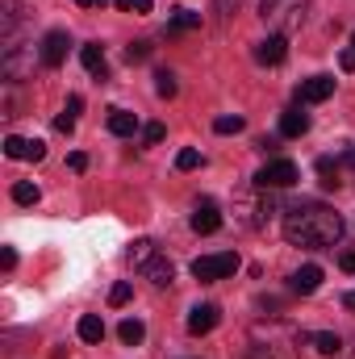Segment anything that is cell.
<instances>
[{
    "label": "cell",
    "mask_w": 355,
    "mask_h": 359,
    "mask_svg": "<svg viewBox=\"0 0 355 359\" xmlns=\"http://www.w3.org/2000/svg\"><path fill=\"white\" fill-rule=\"evenodd\" d=\"M284 238L293 247H305V251H322V247H335L343 238V217L330 209V205H318V201H305V205H293L284 213Z\"/></svg>",
    "instance_id": "cell-1"
},
{
    "label": "cell",
    "mask_w": 355,
    "mask_h": 359,
    "mask_svg": "<svg viewBox=\"0 0 355 359\" xmlns=\"http://www.w3.org/2000/svg\"><path fill=\"white\" fill-rule=\"evenodd\" d=\"M305 13H309V0H260V17L267 21V29L284 38L305 25Z\"/></svg>",
    "instance_id": "cell-2"
},
{
    "label": "cell",
    "mask_w": 355,
    "mask_h": 359,
    "mask_svg": "<svg viewBox=\"0 0 355 359\" xmlns=\"http://www.w3.org/2000/svg\"><path fill=\"white\" fill-rule=\"evenodd\" d=\"M234 205L243 209V217H239V222H243L247 230L264 226L267 217L276 213V196H272V188H260V184H255V188H247V192H239V196H234Z\"/></svg>",
    "instance_id": "cell-3"
},
{
    "label": "cell",
    "mask_w": 355,
    "mask_h": 359,
    "mask_svg": "<svg viewBox=\"0 0 355 359\" xmlns=\"http://www.w3.org/2000/svg\"><path fill=\"white\" fill-rule=\"evenodd\" d=\"M239 271V255L234 251H217V255H201L192 259V276L196 280H226Z\"/></svg>",
    "instance_id": "cell-4"
},
{
    "label": "cell",
    "mask_w": 355,
    "mask_h": 359,
    "mask_svg": "<svg viewBox=\"0 0 355 359\" xmlns=\"http://www.w3.org/2000/svg\"><path fill=\"white\" fill-rule=\"evenodd\" d=\"M288 339H297V334H293V330H267V343L255 334L247 355L251 359H293L297 355V347H280V343H288Z\"/></svg>",
    "instance_id": "cell-5"
},
{
    "label": "cell",
    "mask_w": 355,
    "mask_h": 359,
    "mask_svg": "<svg viewBox=\"0 0 355 359\" xmlns=\"http://www.w3.org/2000/svg\"><path fill=\"white\" fill-rule=\"evenodd\" d=\"M297 180H301V172H297V163H293V159H272L264 172L255 176V184L276 192V188H293Z\"/></svg>",
    "instance_id": "cell-6"
},
{
    "label": "cell",
    "mask_w": 355,
    "mask_h": 359,
    "mask_svg": "<svg viewBox=\"0 0 355 359\" xmlns=\"http://www.w3.org/2000/svg\"><path fill=\"white\" fill-rule=\"evenodd\" d=\"M192 230H196V234H217V230H222V209H217V201L201 196V201L192 205Z\"/></svg>",
    "instance_id": "cell-7"
},
{
    "label": "cell",
    "mask_w": 355,
    "mask_h": 359,
    "mask_svg": "<svg viewBox=\"0 0 355 359\" xmlns=\"http://www.w3.org/2000/svg\"><path fill=\"white\" fill-rule=\"evenodd\" d=\"M67 46H72V38H67V29H51L46 38H42V67H63V59H67Z\"/></svg>",
    "instance_id": "cell-8"
},
{
    "label": "cell",
    "mask_w": 355,
    "mask_h": 359,
    "mask_svg": "<svg viewBox=\"0 0 355 359\" xmlns=\"http://www.w3.org/2000/svg\"><path fill=\"white\" fill-rule=\"evenodd\" d=\"M297 96H301V104H322V100H330V96H335V76H309V80L297 88Z\"/></svg>",
    "instance_id": "cell-9"
},
{
    "label": "cell",
    "mask_w": 355,
    "mask_h": 359,
    "mask_svg": "<svg viewBox=\"0 0 355 359\" xmlns=\"http://www.w3.org/2000/svg\"><path fill=\"white\" fill-rule=\"evenodd\" d=\"M217 322H222V309H217V305H209V301H205V305H192V313H188V334L201 339V334H209Z\"/></svg>",
    "instance_id": "cell-10"
},
{
    "label": "cell",
    "mask_w": 355,
    "mask_h": 359,
    "mask_svg": "<svg viewBox=\"0 0 355 359\" xmlns=\"http://www.w3.org/2000/svg\"><path fill=\"white\" fill-rule=\"evenodd\" d=\"M284 55H288V38H284V34H267L264 42L255 46V59H260L264 67H280Z\"/></svg>",
    "instance_id": "cell-11"
},
{
    "label": "cell",
    "mask_w": 355,
    "mask_h": 359,
    "mask_svg": "<svg viewBox=\"0 0 355 359\" xmlns=\"http://www.w3.org/2000/svg\"><path fill=\"white\" fill-rule=\"evenodd\" d=\"M288 288H293V292H301V297L318 292V288H322V268H318V264L297 268V271H293V280H288Z\"/></svg>",
    "instance_id": "cell-12"
},
{
    "label": "cell",
    "mask_w": 355,
    "mask_h": 359,
    "mask_svg": "<svg viewBox=\"0 0 355 359\" xmlns=\"http://www.w3.org/2000/svg\"><path fill=\"white\" fill-rule=\"evenodd\" d=\"M109 134H117V138H134V134H138V117L126 113V109H109Z\"/></svg>",
    "instance_id": "cell-13"
},
{
    "label": "cell",
    "mask_w": 355,
    "mask_h": 359,
    "mask_svg": "<svg viewBox=\"0 0 355 359\" xmlns=\"http://www.w3.org/2000/svg\"><path fill=\"white\" fill-rule=\"evenodd\" d=\"M280 134H284V138H301V134H309V113H301V109L280 113Z\"/></svg>",
    "instance_id": "cell-14"
},
{
    "label": "cell",
    "mask_w": 355,
    "mask_h": 359,
    "mask_svg": "<svg viewBox=\"0 0 355 359\" xmlns=\"http://www.w3.org/2000/svg\"><path fill=\"white\" fill-rule=\"evenodd\" d=\"M80 59H84L88 76H96V80H109V63H105V50H100V42H88V46L80 50Z\"/></svg>",
    "instance_id": "cell-15"
},
{
    "label": "cell",
    "mask_w": 355,
    "mask_h": 359,
    "mask_svg": "<svg viewBox=\"0 0 355 359\" xmlns=\"http://www.w3.org/2000/svg\"><path fill=\"white\" fill-rule=\"evenodd\" d=\"M142 276H147V280H151L155 288H168V284L176 280V268H172L168 259H159V255H155V259H151V264L142 268Z\"/></svg>",
    "instance_id": "cell-16"
},
{
    "label": "cell",
    "mask_w": 355,
    "mask_h": 359,
    "mask_svg": "<svg viewBox=\"0 0 355 359\" xmlns=\"http://www.w3.org/2000/svg\"><path fill=\"white\" fill-rule=\"evenodd\" d=\"M155 255H159V251H155V243H151V238H138V243L130 247V255H126V259H130V268L142 271L151 259H155Z\"/></svg>",
    "instance_id": "cell-17"
},
{
    "label": "cell",
    "mask_w": 355,
    "mask_h": 359,
    "mask_svg": "<svg viewBox=\"0 0 355 359\" xmlns=\"http://www.w3.org/2000/svg\"><path fill=\"white\" fill-rule=\"evenodd\" d=\"M117 339H121V343H126V347H138V343H142V339H147V326H142V322H138V318H126V322H121V326H117Z\"/></svg>",
    "instance_id": "cell-18"
},
{
    "label": "cell",
    "mask_w": 355,
    "mask_h": 359,
    "mask_svg": "<svg viewBox=\"0 0 355 359\" xmlns=\"http://www.w3.org/2000/svg\"><path fill=\"white\" fill-rule=\"evenodd\" d=\"M76 334H80L84 343H100V339H105V322H100L96 313H84L80 326H76Z\"/></svg>",
    "instance_id": "cell-19"
},
{
    "label": "cell",
    "mask_w": 355,
    "mask_h": 359,
    "mask_svg": "<svg viewBox=\"0 0 355 359\" xmlns=\"http://www.w3.org/2000/svg\"><path fill=\"white\" fill-rule=\"evenodd\" d=\"M201 25V13H192V8H176V17H172V34H188V29H196Z\"/></svg>",
    "instance_id": "cell-20"
},
{
    "label": "cell",
    "mask_w": 355,
    "mask_h": 359,
    "mask_svg": "<svg viewBox=\"0 0 355 359\" xmlns=\"http://www.w3.org/2000/svg\"><path fill=\"white\" fill-rule=\"evenodd\" d=\"M318 176H322V188H339V159L322 155L318 159Z\"/></svg>",
    "instance_id": "cell-21"
},
{
    "label": "cell",
    "mask_w": 355,
    "mask_h": 359,
    "mask_svg": "<svg viewBox=\"0 0 355 359\" xmlns=\"http://www.w3.org/2000/svg\"><path fill=\"white\" fill-rule=\"evenodd\" d=\"M38 196H42L38 184H29V180H17V184H13V201H17V205H38Z\"/></svg>",
    "instance_id": "cell-22"
},
{
    "label": "cell",
    "mask_w": 355,
    "mask_h": 359,
    "mask_svg": "<svg viewBox=\"0 0 355 359\" xmlns=\"http://www.w3.org/2000/svg\"><path fill=\"white\" fill-rule=\"evenodd\" d=\"M314 347H318V355H339V351H343V343H339V334H330V330H322V334H314Z\"/></svg>",
    "instance_id": "cell-23"
},
{
    "label": "cell",
    "mask_w": 355,
    "mask_h": 359,
    "mask_svg": "<svg viewBox=\"0 0 355 359\" xmlns=\"http://www.w3.org/2000/svg\"><path fill=\"white\" fill-rule=\"evenodd\" d=\"M4 155H8V159H25V155H29V138L8 134V138H4Z\"/></svg>",
    "instance_id": "cell-24"
},
{
    "label": "cell",
    "mask_w": 355,
    "mask_h": 359,
    "mask_svg": "<svg viewBox=\"0 0 355 359\" xmlns=\"http://www.w3.org/2000/svg\"><path fill=\"white\" fill-rule=\"evenodd\" d=\"M121 13H134V17H147L151 8H155V0H113Z\"/></svg>",
    "instance_id": "cell-25"
},
{
    "label": "cell",
    "mask_w": 355,
    "mask_h": 359,
    "mask_svg": "<svg viewBox=\"0 0 355 359\" xmlns=\"http://www.w3.org/2000/svg\"><path fill=\"white\" fill-rule=\"evenodd\" d=\"M151 59V42H130L126 46V63H147Z\"/></svg>",
    "instance_id": "cell-26"
},
{
    "label": "cell",
    "mask_w": 355,
    "mask_h": 359,
    "mask_svg": "<svg viewBox=\"0 0 355 359\" xmlns=\"http://www.w3.org/2000/svg\"><path fill=\"white\" fill-rule=\"evenodd\" d=\"M130 297H134V288H130V284H126V280H121V284H113V288H109V305H113V309H121V305H126V301H130Z\"/></svg>",
    "instance_id": "cell-27"
},
{
    "label": "cell",
    "mask_w": 355,
    "mask_h": 359,
    "mask_svg": "<svg viewBox=\"0 0 355 359\" xmlns=\"http://www.w3.org/2000/svg\"><path fill=\"white\" fill-rule=\"evenodd\" d=\"M201 163H205V159H201V151H192V147L176 155V168H180V172H192V168H201Z\"/></svg>",
    "instance_id": "cell-28"
},
{
    "label": "cell",
    "mask_w": 355,
    "mask_h": 359,
    "mask_svg": "<svg viewBox=\"0 0 355 359\" xmlns=\"http://www.w3.org/2000/svg\"><path fill=\"white\" fill-rule=\"evenodd\" d=\"M155 92L159 96H176V76L172 72H155Z\"/></svg>",
    "instance_id": "cell-29"
},
{
    "label": "cell",
    "mask_w": 355,
    "mask_h": 359,
    "mask_svg": "<svg viewBox=\"0 0 355 359\" xmlns=\"http://www.w3.org/2000/svg\"><path fill=\"white\" fill-rule=\"evenodd\" d=\"M243 126H247V121H243L239 113H234V117H217V121H213V130H217V134H239Z\"/></svg>",
    "instance_id": "cell-30"
},
{
    "label": "cell",
    "mask_w": 355,
    "mask_h": 359,
    "mask_svg": "<svg viewBox=\"0 0 355 359\" xmlns=\"http://www.w3.org/2000/svg\"><path fill=\"white\" fill-rule=\"evenodd\" d=\"M163 138H168V130H163L159 121H151V126H142V142H147V147H155V142H163Z\"/></svg>",
    "instance_id": "cell-31"
},
{
    "label": "cell",
    "mask_w": 355,
    "mask_h": 359,
    "mask_svg": "<svg viewBox=\"0 0 355 359\" xmlns=\"http://www.w3.org/2000/svg\"><path fill=\"white\" fill-rule=\"evenodd\" d=\"M13 29H17V0H4V42L13 38Z\"/></svg>",
    "instance_id": "cell-32"
},
{
    "label": "cell",
    "mask_w": 355,
    "mask_h": 359,
    "mask_svg": "<svg viewBox=\"0 0 355 359\" xmlns=\"http://www.w3.org/2000/svg\"><path fill=\"white\" fill-rule=\"evenodd\" d=\"M67 168H72V172H84V168H88V155H84V151H72V155H67Z\"/></svg>",
    "instance_id": "cell-33"
},
{
    "label": "cell",
    "mask_w": 355,
    "mask_h": 359,
    "mask_svg": "<svg viewBox=\"0 0 355 359\" xmlns=\"http://www.w3.org/2000/svg\"><path fill=\"white\" fill-rule=\"evenodd\" d=\"M55 130H59V134H72V130H76V117L59 113V117H55Z\"/></svg>",
    "instance_id": "cell-34"
},
{
    "label": "cell",
    "mask_w": 355,
    "mask_h": 359,
    "mask_svg": "<svg viewBox=\"0 0 355 359\" xmlns=\"http://www.w3.org/2000/svg\"><path fill=\"white\" fill-rule=\"evenodd\" d=\"M0 268H4V271L17 268V251H13V247H4V251H0Z\"/></svg>",
    "instance_id": "cell-35"
},
{
    "label": "cell",
    "mask_w": 355,
    "mask_h": 359,
    "mask_svg": "<svg viewBox=\"0 0 355 359\" xmlns=\"http://www.w3.org/2000/svg\"><path fill=\"white\" fill-rule=\"evenodd\" d=\"M80 109H84V96H67V109H63V113H67V117H80Z\"/></svg>",
    "instance_id": "cell-36"
},
{
    "label": "cell",
    "mask_w": 355,
    "mask_h": 359,
    "mask_svg": "<svg viewBox=\"0 0 355 359\" xmlns=\"http://www.w3.org/2000/svg\"><path fill=\"white\" fill-rule=\"evenodd\" d=\"M339 268H343V271H355V247H347V251L339 255Z\"/></svg>",
    "instance_id": "cell-37"
},
{
    "label": "cell",
    "mask_w": 355,
    "mask_h": 359,
    "mask_svg": "<svg viewBox=\"0 0 355 359\" xmlns=\"http://www.w3.org/2000/svg\"><path fill=\"white\" fill-rule=\"evenodd\" d=\"M339 67H343V72H355V50H343V55H339Z\"/></svg>",
    "instance_id": "cell-38"
},
{
    "label": "cell",
    "mask_w": 355,
    "mask_h": 359,
    "mask_svg": "<svg viewBox=\"0 0 355 359\" xmlns=\"http://www.w3.org/2000/svg\"><path fill=\"white\" fill-rule=\"evenodd\" d=\"M339 168H355V147H351V151H343V155H339Z\"/></svg>",
    "instance_id": "cell-39"
},
{
    "label": "cell",
    "mask_w": 355,
    "mask_h": 359,
    "mask_svg": "<svg viewBox=\"0 0 355 359\" xmlns=\"http://www.w3.org/2000/svg\"><path fill=\"white\" fill-rule=\"evenodd\" d=\"M76 4H80V8H105L109 0H76Z\"/></svg>",
    "instance_id": "cell-40"
},
{
    "label": "cell",
    "mask_w": 355,
    "mask_h": 359,
    "mask_svg": "<svg viewBox=\"0 0 355 359\" xmlns=\"http://www.w3.org/2000/svg\"><path fill=\"white\" fill-rule=\"evenodd\" d=\"M217 4H222V13H226V17H230V8H239V0H217Z\"/></svg>",
    "instance_id": "cell-41"
},
{
    "label": "cell",
    "mask_w": 355,
    "mask_h": 359,
    "mask_svg": "<svg viewBox=\"0 0 355 359\" xmlns=\"http://www.w3.org/2000/svg\"><path fill=\"white\" fill-rule=\"evenodd\" d=\"M343 305H347V309H355V292H347V297H343Z\"/></svg>",
    "instance_id": "cell-42"
},
{
    "label": "cell",
    "mask_w": 355,
    "mask_h": 359,
    "mask_svg": "<svg viewBox=\"0 0 355 359\" xmlns=\"http://www.w3.org/2000/svg\"><path fill=\"white\" fill-rule=\"evenodd\" d=\"M351 50H355V34H351Z\"/></svg>",
    "instance_id": "cell-43"
}]
</instances>
